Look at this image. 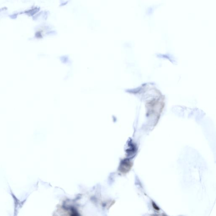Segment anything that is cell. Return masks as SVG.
Returning <instances> with one entry per match:
<instances>
[{"label":"cell","instance_id":"obj_1","mask_svg":"<svg viewBox=\"0 0 216 216\" xmlns=\"http://www.w3.org/2000/svg\"><path fill=\"white\" fill-rule=\"evenodd\" d=\"M152 205H153V207L155 209L157 210H160L159 208L156 205L155 203H154V202H153V203H152Z\"/></svg>","mask_w":216,"mask_h":216}]
</instances>
